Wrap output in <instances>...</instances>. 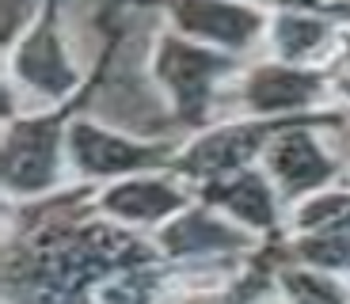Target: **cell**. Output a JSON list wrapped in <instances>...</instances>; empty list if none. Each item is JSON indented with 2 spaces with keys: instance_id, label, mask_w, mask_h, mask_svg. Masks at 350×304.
Instances as JSON below:
<instances>
[{
  "instance_id": "9",
  "label": "cell",
  "mask_w": 350,
  "mask_h": 304,
  "mask_svg": "<svg viewBox=\"0 0 350 304\" xmlns=\"http://www.w3.org/2000/svg\"><path fill=\"white\" fill-rule=\"evenodd\" d=\"M320 23H308V19H289V23L278 27V46L286 53H301L305 46H316L320 42Z\"/></svg>"
},
{
  "instance_id": "10",
  "label": "cell",
  "mask_w": 350,
  "mask_h": 304,
  "mask_svg": "<svg viewBox=\"0 0 350 304\" xmlns=\"http://www.w3.org/2000/svg\"><path fill=\"white\" fill-rule=\"evenodd\" d=\"M293 289H297L301 304H339L335 289L327 281H312V278H293Z\"/></svg>"
},
{
  "instance_id": "3",
  "label": "cell",
  "mask_w": 350,
  "mask_h": 304,
  "mask_svg": "<svg viewBox=\"0 0 350 304\" xmlns=\"http://www.w3.org/2000/svg\"><path fill=\"white\" fill-rule=\"evenodd\" d=\"M72 152H77V160L88 171H122V167L157 160L152 148L126 145V141L111 137V133H99V130H92V126H77V130H72Z\"/></svg>"
},
{
  "instance_id": "7",
  "label": "cell",
  "mask_w": 350,
  "mask_h": 304,
  "mask_svg": "<svg viewBox=\"0 0 350 304\" xmlns=\"http://www.w3.org/2000/svg\"><path fill=\"white\" fill-rule=\"evenodd\" d=\"M255 148V133L252 130H228L221 133V137L206 141V145H198L187 156V167H194V171H213V167H228L237 164V160H244L247 152Z\"/></svg>"
},
{
  "instance_id": "2",
  "label": "cell",
  "mask_w": 350,
  "mask_h": 304,
  "mask_svg": "<svg viewBox=\"0 0 350 304\" xmlns=\"http://www.w3.org/2000/svg\"><path fill=\"white\" fill-rule=\"evenodd\" d=\"M225 69V61L213 57V53H202V50H187L179 42H167L164 53H160V72L172 80L175 96L183 103L187 114H198L202 111V99H206V87H210V77Z\"/></svg>"
},
{
  "instance_id": "1",
  "label": "cell",
  "mask_w": 350,
  "mask_h": 304,
  "mask_svg": "<svg viewBox=\"0 0 350 304\" xmlns=\"http://www.w3.org/2000/svg\"><path fill=\"white\" fill-rule=\"evenodd\" d=\"M172 8L187 31L217 38L225 46H244L259 27V16L252 8L225 4V0H172Z\"/></svg>"
},
{
  "instance_id": "4",
  "label": "cell",
  "mask_w": 350,
  "mask_h": 304,
  "mask_svg": "<svg viewBox=\"0 0 350 304\" xmlns=\"http://www.w3.org/2000/svg\"><path fill=\"white\" fill-rule=\"evenodd\" d=\"M247 92H252V103L259 111L297 107L316 92V77H305V72H293V69H262Z\"/></svg>"
},
{
  "instance_id": "8",
  "label": "cell",
  "mask_w": 350,
  "mask_h": 304,
  "mask_svg": "<svg viewBox=\"0 0 350 304\" xmlns=\"http://www.w3.org/2000/svg\"><path fill=\"white\" fill-rule=\"evenodd\" d=\"M213 198H221L228 209H237L244 221H255V225H271V198L262 191V182L255 179H240L232 182L228 191H213Z\"/></svg>"
},
{
  "instance_id": "5",
  "label": "cell",
  "mask_w": 350,
  "mask_h": 304,
  "mask_svg": "<svg viewBox=\"0 0 350 304\" xmlns=\"http://www.w3.org/2000/svg\"><path fill=\"white\" fill-rule=\"evenodd\" d=\"M274 171H278L289 186H312V182H320L332 171V164L316 152V145L305 133H289L278 145V152H274Z\"/></svg>"
},
{
  "instance_id": "6",
  "label": "cell",
  "mask_w": 350,
  "mask_h": 304,
  "mask_svg": "<svg viewBox=\"0 0 350 304\" xmlns=\"http://www.w3.org/2000/svg\"><path fill=\"white\" fill-rule=\"evenodd\" d=\"M107 206L122 217H137V221H149V217H160L167 209L179 206V194L160 186V182H130L122 191H114L107 198Z\"/></svg>"
},
{
  "instance_id": "11",
  "label": "cell",
  "mask_w": 350,
  "mask_h": 304,
  "mask_svg": "<svg viewBox=\"0 0 350 304\" xmlns=\"http://www.w3.org/2000/svg\"><path fill=\"white\" fill-rule=\"evenodd\" d=\"M282 4H308L312 8V4H327V0H282Z\"/></svg>"
}]
</instances>
